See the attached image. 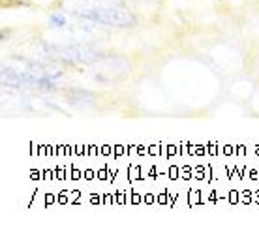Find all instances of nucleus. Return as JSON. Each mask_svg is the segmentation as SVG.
<instances>
[{
	"label": "nucleus",
	"mask_w": 259,
	"mask_h": 229,
	"mask_svg": "<svg viewBox=\"0 0 259 229\" xmlns=\"http://www.w3.org/2000/svg\"><path fill=\"white\" fill-rule=\"evenodd\" d=\"M77 13L81 19L92 21V23H98V25L118 26V28H126V26L136 25L134 13H130L126 8L120 6H91Z\"/></svg>",
	"instance_id": "obj_1"
},
{
	"label": "nucleus",
	"mask_w": 259,
	"mask_h": 229,
	"mask_svg": "<svg viewBox=\"0 0 259 229\" xmlns=\"http://www.w3.org/2000/svg\"><path fill=\"white\" fill-rule=\"evenodd\" d=\"M47 25L51 26V28H64L68 25V19L62 13H51L49 19H47Z\"/></svg>",
	"instance_id": "obj_2"
}]
</instances>
